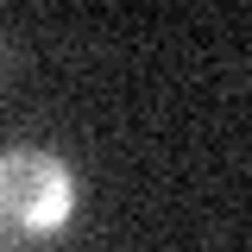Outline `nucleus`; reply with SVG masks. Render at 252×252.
I'll return each mask as SVG.
<instances>
[{
	"instance_id": "1",
	"label": "nucleus",
	"mask_w": 252,
	"mask_h": 252,
	"mask_svg": "<svg viewBox=\"0 0 252 252\" xmlns=\"http://www.w3.org/2000/svg\"><path fill=\"white\" fill-rule=\"evenodd\" d=\"M82 183L57 152L13 145L0 152V252H38L76 220Z\"/></svg>"
},
{
	"instance_id": "2",
	"label": "nucleus",
	"mask_w": 252,
	"mask_h": 252,
	"mask_svg": "<svg viewBox=\"0 0 252 252\" xmlns=\"http://www.w3.org/2000/svg\"><path fill=\"white\" fill-rule=\"evenodd\" d=\"M0 57H6V44H0Z\"/></svg>"
}]
</instances>
